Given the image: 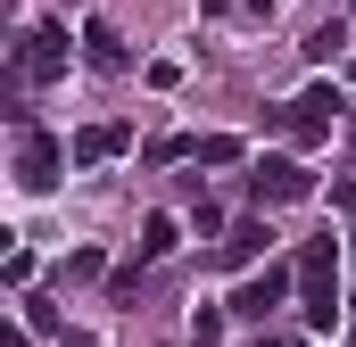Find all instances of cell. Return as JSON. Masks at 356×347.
Returning <instances> with one entry per match:
<instances>
[{
    "instance_id": "1",
    "label": "cell",
    "mask_w": 356,
    "mask_h": 347,
    "mask_svg": "<svg viewBox=\"0 0 356 347\" xmlns=\"http://www.w3.org/2000/svg\"><path fill=\"white\" fill-rule=\"evenodd\" d=\"M298 289H307V323L332 331V323H340V240H332V232H315V240L298 248Z\"/></svg>"
},
{
    "instance_id": "2",
    "label": "cell",
    "mask_w": 356,
    "mask_h": 347,
    "mask_svg": "<svg viewBox=\"0 0 356 347\" xmlns=\"http://www.w3.org/2000/svg\"><path fill=\"white\" fill-rule=\"evenodd\" d=\"M67 58H75L67 25H33V33L17 42V58H8V83H58V75H67Z\"/></svg>"
},
{
    "instance_id": "3",
    "label": "cell",
    "mask_w": 356,
    "mask_h": 347,
    "mask_svg": "<svg viewBox=\"0 0 356 347\" xmlns=\"http://www.w3.org/2000/svg\"><path fill=\"white\" fill-rule=\"evenodd\" d=\"M340 116H348L340 83H307L298 99H290V108H282V116H273V124H282L290 141H332V124H340Z\"/></svg>"
},
{
    "instance_id": "4",
    "label": "cell",
    "mask_w": 356,
    "mask_h": 347,
    "mask_svg": "<svg viewBox=\"0 0 356 347\" xmlns=\"http://www.w3.org/2000/svg\"><path fill=\"white\" fill-rule=\"evenodd\" d=\"M67 158H75V149H58L42 124H17V190H33V198H42V190L58 182V166H67Z\"/></svg>"
},
{
    "instance_id": "5",
    "label": "cell",
    "mask_w": 356,
    "mask_h": 347,
    "mask_svg": "<svg viewBox=\"0 0 356 347\" xmlns=\"http://www.w3.org/2000/svg\"><path fill=\"white\" fill-rule=\"evenodd\" d=\"M307 190H315V174L298 166V158H257V166H249V198H257V207H290V198H307Z\"/></svg>"
},
{
    "instance_id": "6",
    "label": "cell",
    "mask_w": 356,
    "mask_h": 347,
    "mask_svg": "<svg viewBox=\"0 0 356 347\" xmlns=\"http://www.w3.org/2000/svg\"><path fill=\"white\" fill-rule=\"evenodd\" d=\"M290 281H298V273H290V264H266V273H257V281H241V289H232V314H241V323H266L273 306H282V298H290Z\"/></svg>"
},
{
    "instance_id": "7",
    "label": "cell",
    "mask_w": 356,
    "mask_h": 347,
    "mask_svg": "<svg viewBox=\"0 0 356 347\" xmlns=\"http://www.w3.org/2000/svg\"><path fill=\"white\" fill-rule=\"evenodd\" d=\"M133 149V124H83L75 133V166H108V158H124Z\"/></svg>"
},
{
    "instance_id": "8",
    "label": "cell",
    "mask_w": 356,
    "mask_h": 347,
    "mask_svg": "<svg viewBox=\"0 0 356 347\" xmlns=\"http://www.w3.org/2000/svg\"><path fill=\"white\" fill-rule=\"evenodd\" d=\"M266 248H273L266 215H249V223H232V232H224V248H216V257H224V264H257Z\"/></svg>"
},
{
    "instance_id": "9",
    "label": "cell",
    "mask_w": 356,
    "mask_h": 347,
    "mask_svg": "<svg viewBox=\"0 0 356 347\" xmlns=\"http://www.w3.org/2000/svg\"><path fill=\"white\" fill-rule=\"evenodd\" d=\"M83 50H91V67H108V75H124V42H116V33H108L99 17L83 25Z\"/></svg>"
},
{
    "instance_id": "10",
    "label": "cell",
    "mask_w": 356,
    "mask_h": 347,
    "mask_svg": "<svg viewBox=\"0 0 356 347\" xmlns=\"http://www.w3.org/2000/svg\"><path fill=\"white\" fill-rule=\"evenodd\" d=\"M175 240H182V223H175V215H149V223H141V264L175 257Z\"/></svg>"
},
{
    "instance_id": "11",
    "label": "cell",
    "mask_w": 356,
    "mask_h": 347,
    "mask_svg": "<svg viewBox=\"0 0 356 347\" xmlns=\"http://www.w3.org/2000/svg\"><path fill=\"white\" fill-rule=\"evenodd\" d=\"M241 158H249V149H241L232 133H199V158H191V166H241Z\"/></svg>"
},
{
    "instance_id": "12",
    "label": "cell",
    "mask_w": 356,
    "mask_h": 347,
    "mask_svg": "<svg viewBox=\"0 0 356 347\" xmlns=\"http://www.w3.org/2000/svg\"><path fill=\"white\" fill-rule=\"evenodd\" d=\"M340 50H348V25H340V17L307 33V58H315V67H323V58H340Z\"/></svg>"
},
{
    "instance_id": "13",
    "label": "cell",
    "mask_w": 356,
    "mask_h": 347,
    "mask_svg": "<svg viewBox=\"0 0 356 347\" xmlns=\"http://www.w3.org/2000/svg\"><path fill=\"white\" fill-rule=\"evenodd\" d=\"M191 232H199V240H216V232H232V223H224V207H216V198H199V207H191Z\"/></svg>"
},
{
    "instance_id": "14",
    "label": "cell",
    "mask_w": 356,
    "mask_h": 347,
    "mask_svg": "<svg viewBox=\"0 0 356 347\" xmlns=\"http://www.w3.org/2000/svg\"><path fill=\"white\" fill-rule=\"evenodd\" d=\"M99 273H108L99 248H75V257H67V281H99Z\"/></svg>"
},
{
    "instance_id": "15",
    "label": "cell",
    "mask_w": 356,
    "mask_h": 347,
    "mask_svg": "<svg viewBox=\"0 0 356 347\" xmlns=\"http://www.w3.org/2000/svg\"><path fill=\"white\" fill-rule=\"evenodd\" d=\"M191 339L216 347V339H224V314H216V306H199V314H191Z\"/></svg>"
},
{
    "instance_id": "16",
    "label": "cell",
    "mask_w": 356,
    "mask_h": 347,
    "mask_svg": "<svg viewBox=\"0 0 356 347\" xmlns=\"http://www.w3.org/2000/svg\"><path fill=\"white\" fill-rule=\"evenodd\" d=\"M0 273H8V289H25V281H33V248H8V264H0Z\"/></svg>"
},
{
    "instance_id": "17",
    "label": "cell",
    "mask_w": 356,
    "mask_h": 347,
    "mask_svg": "<svg viewBox=\"0 0 356 347\" xmlns=\"http://www.w3.org/2000/svg\"><path fill=\"white\" fill-rule=\"evenodd\" d=\"M332 207H340V215H356V174H348V182H332Z\"/></svg>"
},
{
    "instance_id": "18",
    "label": "cell",
    "mask_w": 356,
    "mask_h": 347,
    "mask_svg": "<svg viewBox=\"0 0 356 347\" xmlns=\"http://www.w3.org/2000/svg\"><path fill=\"white\" fill-rule=\"evenodd\" d=\"M224 8H232V0H199V17H224Z\"/></svg>"
},
{
    "instance_id": "19",
    "label": "cell",
    "mask_w": 356,
    "mask_h": 347,
    "mask_svg": "<svg viewBox=\"0 0 356 347\" xmlns=\"http://www.w3.org/2000/svg\"><path fill=\"white\" fill-rule=\"evenodd\" d=\"M348 141H356V108H348Z\"/></svg>"
},
{
    "instance_id": "20",
    "label": "cell",
    "mask_w": 356,
    "mask_h": 347,
    "mask_svg": "<svg viewBox=\"0 0 356 347\" xmlns=\"http://www.w3.org/2000/svg\"><path fill=\"white\" fill-rule=\"evenodd\" d=\"M348 75H356V58H348Z\"/></svg>"
},
{
    "instance_id": "21",
    "label": "cell",
    "mask_w": 356,
    "mask_h": 347,
    "mask_svg": "<svg viewBox=\"0 0 356 347\" xmlns=\"http://www.w3.org/2000/svg\"><path fill=\"white\" fill-rule=\"evenodd\" d=\"M75 347H91V339H75Z\"/></svg>"
},
{
    "instance_id": "22",
    "label": "cell",
    "mask_w": 356,
    "mask_h": 347,
    "mask_svg": "<svg viewBox=\"0 0 356 347\" xmlns=\"http://www.w3.org/2000/svg\"><path fill=\"white\" fill-rule=\"evenodd\" d=\"M348 248H356V240H348Z\"/></svg>"
}]
</instances>
